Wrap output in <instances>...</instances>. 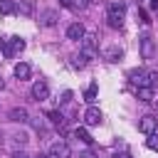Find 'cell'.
I'll use <instances>...</instances> for the list:
<instances>
[{
  "mask_svg": "<svg viewBox=\"0 0 158 158\" xmlns=\"http://www.w3.org/2000/svg\"><path fill=\"white\" fill-rule=\"evenodd\" d=\"M106 20H109V27L114 30H121L123 27V20H126V5L118 0V2H111L109 10H106Z\"/></svg>",
  "mask_w": 158,
  "mask_h": 158,
  "instance_id": "6da1fadb",
  "label": "cell"
},
{
  "mask_svg": "<svg viewBox=\"0 0 158 158\" xmlns=\"http://www.w3.org/2000/svg\"><path fill=\"white\" fill-rule=\"evenodd\" d=\"M22 49H25V40L22 37H7V40H2V54L5 57H15Z\"/></svg>",
  "mask_w": 158,
  "mask_h": 158,
  "instance_id": "7a4b0ae2",
  "label": "cell"
},
{
  "mask_svg": "<svg viewBox=\"0 0 158 158\" xmlns=\"http://www.w3.org/2000/svg\"><path fill=\"white\" fill-rule=\"evenodd\" d=\"M138 44H141V57H143V59H153V54H156V40H153L148 32L141 35Z\"/></svg>",
  "mask_w": 158,
  "mask_h": 158,
  "instance_id": "3957f363",
  "label": "cell"
},
{
  "mask_svg": "<svg viewBox=\"0 0 158 158\" xmlns=\"http://www.w3.org/2000/svg\"><path fill=\"white\" fill-rule=\"evenodd\" d=\"M156 128H158V118H156L153 114H146V116L138 118V131H141V133L148 136V133H153Z\"/></svg>",
  "mask_w": 158,
  "mask_h": 158,
  "instance_id": "277c9868",
  "label": "cell"
},
{
  "mask_svg": "<svg viewBox=\"0 0 158 158\" xmlns=\"http://www.w3.org/2000/svg\"><path fill=\"white\" fill-rule=\"evenodd\" d=\"M30 94H32V99H37V101H44V99H49V84L40 79V81H35V84H32Z\"/></svg>",
  "mask_w": 158,
  "mask_h": 158,
  "instance_id": "5b68a950",
  "label": "cell"
},
{
  "mask_svg": "<svg viewBox=\"0 0 158 158\" xmlns=\"http://www.w3.org/2000/svg\"><path fill=\"white\" fill-rule=\"evenodd\" d=\"M49 158H69L72 156V151H69V146L64 143V141H54L52 146H49V153H47Z\"/></svg>",
  "mask_w": 158,
  "mask_h": 158,
  "instance_id": "8992f818",
  "label": "cell"
},
{
  "mask_svg": "<svg viewBox=\"0 0 158 158\" xmlns=\"http://www.w3.org/2000/svg\"><path fill=\"white\" fill-rule=\"evenodd\" d=\"M81 54L86 59H91L96 54V37L94 35H84V40H81Z\"/></svg>",
  "mask_w": 158,
  "mask_h": 158,
  "instance_id": "52a82bcc",
  "label": "cell"
},
{
  "mask_svg": "<svg viewBox=\"0 0 158 158\" xmlns=\"http://www.w3.org/2000/svg\"><path fill=\"white\" fill-rule=\"evenodd\" d=\"M101 121H104V114H101L96 106H89V109L84 111V123H86V126H99Z\"/></svg>",
  "mask_w": 158,
  "mask_h": 158,
  "instance_id": "ba28073f",
  "label": "cell"
},
{
  "mask_svg": "<svg viewBox=\"0 0 158 158\" xmlns=\"http://www.w3.org/2000/svg\"><path fill=\"white\" fill-rule=\"evenodd\" d=\"M128 81L136 86H148V72L146 69H131L128 72Z\"/></svg>",
  "mask_w": 158,
  "mask_h": 158,
  "instance_id": "9c48e42d",
  "label": "cell"
},
{
  "mask_svg": "<svg viewBox=\"0 0 158 158\" xmlns=\"http://www.w3.org/2000/svg\"><path fill=\"white\" fill-rule=\"evenodd\" d=\"M57 20H59V12L57 10H42L40 12V25L42 27H54Z\"/></svg>",
  "mask_w": 158,
  "mask_h": 158,
  "instance_id": "30bf717a",
  "label": "cell"
},
{
  "mask_svg": "<svg viewBox=\"0 0 158 158\" xmlns=\"http://www.w3.org/2000/svg\"><path fill=\"white\" fill-rule=\"evenodd\" d=\"M84 35H86V30H84V25H81V22H72V25L67 27V37H69V40H74V42H81V40H84Z\"/></svg>",
  "mask_w": 158,
  "mask_h": 158,
  "instance_id": "8fae6325",
  "label": "cell"
},
{
  "mask_svg": "<svg viewBox=\"0 0 158 158\" xmlns=\"http://www.w3.org/2000/svg\"><path fill=\"white\" fill-rule=\"evenodd\" d=\"M10 121H15V123H27V121H30L27 109H25V106H15V109H10Z\"/></svg>",
  "mask_w": 158,
  "mask_h": 158,
  "instance_id": "7c38bea8",
  "label": "cell"
},
{
  "mask_svg": "<svg viewBox=\"0 0 158 158\" xmlns=\"http://www.w3.org/2000/svg\"><path fill=\"white\" fill-rule=\"evenodd\" d=\"M59 2H62V7H67L72 12H84L89 7V0H59Z\"/></svg>",
  "mask_w": 158,
  "mask_h": 158,
  "instance_id": "4fadbf2b",
  "label": "cell"
},
{
  "mask_svg": "<svg viewBox=\"0 0 158 158\" xmlns=\"http://www.w3.org/2000/svg\"><path fill=\"white\" fill-rule=\"evenodd\" d=\"M30 74H32L30 64H25V62H17V64H15V77H17V79H30Z\"/></svg>",
  "mask_w": 158,
  "mask_h": 158,
  "instance_id": "5bb4252c",
  "label": "cell"
},
{
  "mask_svg": "<svg viewBox=\"0 0 158 158\" xmlns=\"http://www.w3.org/2000/svg\"><path fill=\"white\" fill-rule=\"evenodd\" d=\"M12 12H17L15 0H0V15H12Z\"/></svg>",
  "mask_w": 158,
  "mask_h": 158,
  "instance_id": "9a60e30c",
  "label": "cell"
},
{
  "mask_svg": "<svg viewBox=\"0 0 158 158\" xmlns=\"http://www.w3.org/2000/svg\"><path fill=\"white\" fill-rule=\"evenodd\" d=\"M96 94H99V84L94 81V84H89V86H86V91H84V99H86L89 104H94V101H96Z\"/></svg>",
  "mask_w": 158,
  "mask_h": 158,
  "instance_id": "2e32d148",
  "label": "cell"
},
{
  "mask_svg": "<svg viewBox=\"0 0 158 158\" xmlns=\"http://www.w3.org/2000/svg\"><path fill=\"white\" fill-rule=\"evenodd\" d=\"M136 96H138L141 101H153V89H151V86H138V89H136Z\"/></svg>",
  "mask_w": 158,
  "mask_h": 158,
  "instance_id": "e0dca14e",
  "label": "cell"
},
{
  "mask_svg": "<svg viewBox=\"0 0 158 158\" xmlns=\"http://www.w3.org/2000/svg\"><path fill=\"white\" fill-rule=\"evenodd\" d=\"M121 57H123V49H121V47H109V49H106V59H109V62H118Z\"/></svg>",
  "mask_w": 158,
  "mask_h": 158,
  "instance_id": "ac0fdd59",
  "label": "cell"
},
{
  "mask_svg": "<svg viewBox=\"0 0 158 158\" xmlns=\"http://www.w3.org/2000/svg\"><path fill=\"white\" fill-rule=\"evenodd\" d=\"M86 64H89V59H86V57H84V54H81V52H79V54H74V57H72V67H74V69H84V67H86Z\"/></svg>",
  "mask_w": 158,
  "mask_h": 158,
  "instance_id": "d6986e66",
  "label": "cell"
},
{
  "mask_svg": "<svg viewBox=\"0 0 158 158\" xmlns=\"http://www.w3.org/2000/svg\"><path fill=\"white\" fill-rule=\"evenodd\" d=\"M47 118H52V123H54L57 128H64V116H62L59 111H49V114H47Z\"/></svg>",
  "mask_w": 158,
  "mask_h": 158,
  "instance_id": "ffe728a7",
  "label": "cell"
},
{
  "mask_svg": "<svg viewBox=\"0 0 158 158\" xmlns=\"http://www.w3.org/2000/svg\"><path fill=\"white\" fill-rule=\"evenodd\" d=\"M146 148H151V151H156V153H158V131L148 133V138H146Z\"/></svg>",
  "mask_w": 158,
  "mask_h": 158,
  "instance_id": "44dd1931",
  "label": "cell"
},
{
  "mask_svg": "<svg viewBox=\"0 0 158 158\" xmlns=\"http://www.w3.org/2000/svg\"><path fill=\"white\" fill-rule=\"evenodd\" d=\"M74 138H79V141H84V143H91V141H94L86 128H74Z\"/></svg>",
  "mask_w": 158,
  "mask_h": 158,
  "instance_id": "7402d4cb",
  "label": "cell"
},
{
  "mask_svg": "<svg viewBox=\"0 0 158 158\" xmlns=\"http://www.w3.org/2000/svg\"><path fill=\"white\" fill-rule=\"evenodd\" d=\"M148 86L158 89V72H148Z\"/></svg>",
  "mask_w": 158,
  "mask_h": 158,
  "instance_id": "603a6c76",
  "label": "cell"
},
{
  "mask_svg": "<svg viewBox=\"0 0 158 158\" xmlns=\"http://www.w3.org/2000/svg\"><path fill=\"white\" fill-rule=\"evenodd\" d=\"M20 12L22 15H32V2H22L20 5Z\"/></svg>",
  "mask_w": 158,
  "mask_h": 158,
  "instance_id": "cb8c5ba5",
  "label": "cell"
},
{
  "mask_svg": "<svg viewBox=\"0 0 158 158\" xmlns=\"http://www.w3.org/2000/svg\"><path fill=\"white\" fill-rule=\"evenodd\" d=\"M72 101V91L67 89V91H62V99H59V104H69Z\"/></svg>",
  "mask_w": 158,
  "mask_h": 158,
  "instance_id": "d4e9b609",
  "label": "cell"
},
{
  "mask_svg": "<svg viewBox=\"0 0 158 158\" xmlns=\"http://www.w3.org/2000/svg\"><path fill=\"white\" fill-rule=\"evenodd\" d=\"M15 141H17L20 146H25V143H27V133H17V136H15Z\"/></svg>",
  "mask_w": 158,
  "mask_h": 158,
  "instance_id": "484cf974",
  "label": "cell"
},
{
  "mask_svg": "<svg viewBox=\"0 0 158 158\" xmlns=\"http://www.w3.org/2000/svg\"><path fill=\"white\" fill-rule=\"evenodd\" d=\"M114 158H131V153H128V151H116Z\"/></svg>",
  "mask_w": 158,
  "mask_h": 158,
  "instance_id": "4316f807",
  "label": "cell"
},
{
  "mask_svg": "<svg viewBox=\"0 0 158 158\" xmlns=\"http://www.w3.org/2000/svg\"><path fill=\"white\" fill-rule=\"evenodd\" d=\"M12 158H32V156H30V153H25V151H15V153H12Z\"/></svg>",
  "mask_w": 158,
  "mask_h": 158,
  "instance_id": "83f0119b",
  "label": "cell"
},
{
  "mask_svg": "<svg viewBox=\"0 0 158 158\" xmlns=\"http://www.w3.org/2000/svg\"><path fill=\"white\" fill-rule=\"evenodd\" d=\"M79 158H96V153L94 151H84V153H79Z\"/></svg>",
  "mask_w": 158,
  "mask_h": 158,
  "instance_id": "f1b7e54d",
  "label": "cell"
},
{
  "mask_svg": "<svg viewBox=\"0 0 158 158\" xmlns=\"http://www.w3.org/2000/svg\"><path fill=\"white\" fill-rule=\"evenodd\" d=\"M151 7H153V10H158V0H151Z\"/></svg>",
  "mask_w": 158,
  "mask_h": 158,
  "instance_id": "f546056e",
  "label": "cell"
},
{
  "mask_svg": "<svg viewBox=\"0 0 158 158\" xmlns=\"http://www.w3.org/2000/svg\"><path fill=\"white\" fill-rule=\"evenodd\" d=\"M37 158H49V156H37Z\"/></svg>",
  "mask_w": 158,
  "mask_h": 158,
  "instance_id": "4dcf8cb0",
  "label": "cell"
},
{
  "mask_svg": "<svg viewBox=\"0 0 158 158\" xmlns=\"http://www.w3.org/2000/svg\"><path fill=\"white\" fill-rule=\"evenodd\" d=\"M89 2H99V0H89Z\"/></svg>",
  "mask_w": 158,
  "mask_h": 158,
  "instance_id": "1f68e13d",
  "label": "cell"
},
{
  "mask_svg": "<svg viewBox=\"0 0 158 158\" xmlns=\"http://www.w3.org/2000/svg\"><path fill=\"white\" fill-rule=\"evenodd\" d=\"M0 89H2V79H0Z\"/></svg>",
  "mask_w": 158,
  "mask_h": 158,
  "instance_id": "d6a6232c",
  "label": "cell"
},
{
  "mask_svg": "<svg viewBox=\"0 0 158 158\" xmlns=\"http://www.w3.org/2000/svg\"><path fill=\"white\" fill-rule=\"evenodd\" d=\"M156 106H158V99H156Z\"/></svg>",
  "mask_w": 158,
  "mask_h": 158,
  "instance_id": "836d02e7",
  "label": "cell"
}]
</instances>
